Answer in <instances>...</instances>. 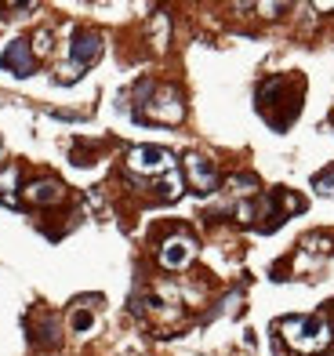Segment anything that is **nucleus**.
I'll list each match as a JSON object with an SVG mask.
<instances>
[{
	"mask_svg": "<svg viewBox=\"0 0 334 356\" xmlns=\"http://www.w3.org/2000/svg\"><path fill=\"white\" fill-rule=\"evenodd\" d=\"M127 168L135 175H167L174 171V156L160 145H135L131 153H127Z\"/></svg>",
	"mask_w": 334,
	"mask_h": 356,
	"instance_id": "f03ea898",
	"label": "nucleus"
},
{
	"mask_svg": "<svg viewBox=\"0 0 334 356\" xmlns=\"http://www.w3.org/2000/svg\"><path fill=\"white\" fill-rule=\"evenodd\" d=\"M156 258H160L164 269H185L197 258V240L185 236V233H174V236H167L164 244H160Z\"/></svg>",
	"mask_w": 334,
	"mask_h": 356,
	"instance_id": "20e7f679",
	"label": "nucleus"
},
{
	"mask_svg": "<svg viewBox=\"0 0 334 356\" xmlns=\"http://www.w3.org/2000/svg\"><path fill=\"white\" fill-rule=\"evenodd\" d=\"M99 55H102V37L99 33H87V29H84V33H76L73 37V62L62 70V80H76V76H81V70L91 66Z\"/></svg>",
	"mask_w": 334,
	"mask_h": 356,
	"instance_id": "7ed1b4c3",
	"label": "nucleus"
},
{
	"mask_svg": "<svg viewBox=\"0 0 334 356\" xmlns=\"http://www.w3.org/2000/svg\"><path fill=\"white\" fill-rule=\"evenodd\" d=\"M280 334H283V342L301 356L324 353L331 346V323L324 316H287L280 323Z\"/></svg>",
	"mask_w": 334,
	"mask_h": 356,
	"instance_id": "f257e3e1",
	"label": "nucleus"
},
{
	"mask_svg": "<svg viewBox=\"0 0 334 356\" xmlns=\"http://www.w3.org/2000/svg\"><path fill=\"white\" fill-rule=\"evenodd\" d=\"M91 323H94V316H91L87 309H76V313H73V331H81V334H84Z\"/></svg>",
	"mask_w": 334,
	"mask_h": 356,
	"instance_id": "1a4fd4ad",
	"label": "nucleus"
},
{
	"mask_svg": "<svg viewBox=\"0 0 334 356\" xmlns=\"http://www.w3.org/2000/svg\"><path fill=\"white\" fill-rule=\"evenodd\" d=\"M316 189H320V193H334V171H327V175L316 178Z\"/></svg>",
	"mask_w": 334,
	"mask_h": 356,
	"instance_id": "9b49d317",
	"label": "nucleus"
},
{
	"mask_svg": "<svg viewBox=\"0 0 334 356\" xmlns=\"http://www.w3.org/2000/svg\"><path fill=\"white\" fill-rule=\"evenodd\" d=\"M33 51H37V55L51 51V33H37V37H33Z\"/></svg>",
	"mask_w": 334,
	"mask_h": 356,
	"instance_id": "9d476101",
	"label": "nucleus"
},
{
	"mask_svg": "<svg viewBox=\"0 0 334 356\" xmlns=\"http://www.w3.org/2000/svg\"><path fill=\"white\" fill-rule=\"evenodd\" d=\"M62 197H66V189H62V182H55V178H44V182L26 186V200L29 204H58Z\"/></svg>",
	"mask_w": 334,
	"mask_h": 356,
	"instance_id": "6e6552de",
	"label": "nucleus"
},
{
	"mask_svg": "<svg viewBox=\"0 0 334 356\" xmlns=\"http://www.w3.org/2000/svg\"><path fill=\"white\" fill-rule=\"evenodd\" d=\"M185 175H189V182H193L197 193H211V189L218 186V171H215V164H211L208 156H200V153L185 156Z\"/></svg>",
	"mask_w": 334,
	"mask_h": 356,
	"instance_id": "39448f33",
	"label": "nucleus"
},
{
	"mask_svg": "<svg viewBox=\"0 0 334 356\" xmlns=\"http://www.w3.org/2000/svg\"><path fill=\"white\" fill-rule=\"evenodd\" d=\"M0 66L15 76H29L33 73V51H29V40H11L8 51L0 55Z\"/></svg>",
	"mask_w": 334,
	"mask_h": 356,
	"instance_id": "423d86ee",
	"label": "nucleus"
},
{
	"mask_svg": "<svg viewBox=\"0 0 334 356\" xmlns=\"http://www.w3.org/2000/svg\"><path fill=\"white\" fill-rule=\"evenodd\" d=\"M182 113H185V109H182L178 95H174L171 88L160 91V99H153V102L146 106V117H149V120H160V124H178Z\"/></svg>",
	"mask_w": 334,
	"mask_h": 356,
	"instance_id": "0eeeda50",
	"label": "nucleus"
}]
</instances>
